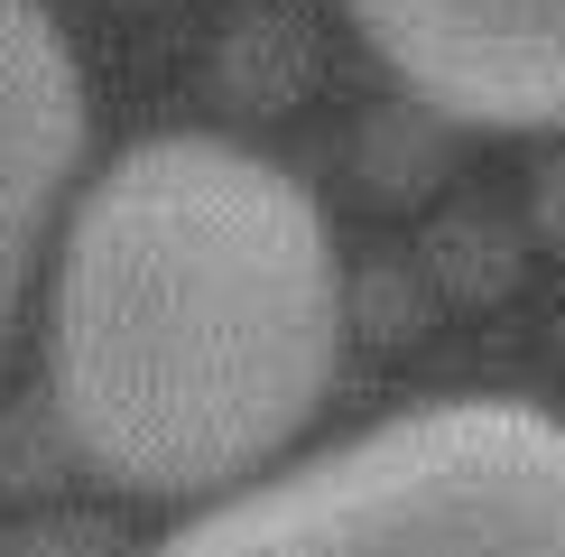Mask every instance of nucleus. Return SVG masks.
I'll return each instance as SVG.
<instances>
[{"instance_id":"obj_1","label":"nucleus","mask_w":565,"mask_h":557,"mask_svg":"<svg viewBox=\"0 0 565 557\" xmlns=\"http://www.w3.org/2000/svg\"><path fill=\"white\" fill-rule=\"evenodd\" d=\"M343 362L334 223L223 130L130 139L75 196L46 307V418L121 493L250 483Z\"/></svg>"},{"instance_id":"obj_4","label":"nucleus","mask_w":565,"mask_h":557,"mask_svg":"<svg viewBox=\"0 0 565 557\" xmlns=\"http://www.w3.org/2000/svg\"><path fill=\"white\" fill-rule=\"evenodd\" d=\"M84 149V75L75 46L38 0H0V325L19 307V278L65 177Z\"/></svg>"},{"instance_id":"obj_2","label":"nucleus","mask_w":565,"mask_h":557,"mask_svg":"<svg viewBox=\"0 0 565 557\" xmlns=\"http://www.w3.org/2000/svg\"><path fill=\"white\" fill-rule=\"evenodd\" d=\"M149 557H565V418L491 390L390 409Z\"/></svg>"},{"instance_id":"obj_5","label":"nucleus","mask_w":565,"mask_h":557,"mask_svg":"<svg viewBox=\"0 0 565 557\" xmlns=\"http://www.w3.org/2000/svg\"><path fill=\"white\" fill-rule=\"evenodd\" d=\"M0 557H130L121 529L93 521V511H38V521L0 529Z\"/></svg>"},{"instance_id":"obj_3","label":"nucleus","mask_w":565,"mask_h":557,"mask_svg":"<svg viewBox=\"0 0 565 557\" xmlns=\"http://www.w3.org/2000/svg\"><path fill=\"white\" fill-rule=\"evenodd\" d=\"M417 103L482 130H565V0H343Z\"/></svg>"}]
</instances>
